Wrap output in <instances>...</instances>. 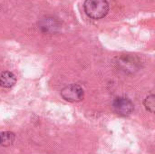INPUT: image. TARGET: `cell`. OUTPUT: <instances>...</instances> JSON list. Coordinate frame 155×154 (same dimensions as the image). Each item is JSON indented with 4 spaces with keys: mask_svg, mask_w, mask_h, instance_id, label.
I'll use <instances>...</instances> for the list:
<instances>
[{
    "mask_svg": "<svg viewBox=\"0 0 155 154\" xmlns=\"http://www.w3.org/2000/svg\"><path fill=\"white\" fill-rule=\"evenodd\" d=\"M16 78L11 72H3L0 74V86L4 88H10L15 85Z\"/></svg>",
    "mask_w": 155,
    "mask_h": 154,
    "instance_id": "cell-4",
    "label": "cell"
},
{
    "mask_svg": "<svg viewBox=\"0 0 155 154\" xmlns=\"http://www.w3.org/2000/svg\"><path fill=\"white\" fill-rule=\"evenodd\" d=\"M85 14L93 19L104 18L109 12L107 0H85L84 4Z\"/></svg>",
    "mask_w": 155,
    "mask_h": 154,
    "instance_id": "cell-1",
    "label": "cell"
},
{
    "mask_svg": "<svg viewBox=\"0 0 155 154\" xmlns=\"http://www.w3.org/2000/svg\"><path fill=\"white\" fill-rule=\"evenodd\" d=\"M62 97L70 103H77L84 99V92L78 84H70L61 91Z\"/></svg>",
    "mask_w": 155,
    "mask_h": 154,
    "instance_id": "cell-2",
    "label": "cell"
},
{
    "mask_svg": "<svg viewBox=\"0 0 155 154\" xmlns=\"http://www.w3.org/2000/svg\"><path fill=\"white\" fill-rule=\"evenodd\" d=\"M154 95H153V94H151V95L147 96L146 99L144 100V106H145V108H146L149 112H151L152 113H154Z\"/></svg>",
    "mask_w": 155,
    "mask_h": 154,
    "instance_id": "cell-6",
    "label": "cell"
},
{
    "mask_svg": "<svg viewBox=\"0 0 155 154\" xmlns=\"http://www.w3.org/2000/svg\"><path fill=\"white\" fill-rule=\"evenodd\" d=\"M114 111L120 116H128L134 112V103L126 97H117L113 103Z\"/></svg>",
    "mask_w": 155,
    "mask_h": 154,
    "instance_id": "cell-3",
    "label": "cell"
},
{
    "mask_svg": "<svg viewBox=\"0 0 155 154\" xmlns=\"http://www.w3.org/2000/svg\"><path fill=\"white\" fill-rule=\"evenodd\" d=\"M15 134L10 132H1L0 133V146L7 147L14 143Z\"/></svg>",
    "mask_w": 155,
    "mask_h": 154,
    "instance_id": "cell-5",
    "label": "cell"
}]
</instances>
